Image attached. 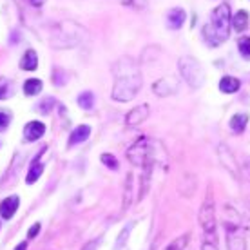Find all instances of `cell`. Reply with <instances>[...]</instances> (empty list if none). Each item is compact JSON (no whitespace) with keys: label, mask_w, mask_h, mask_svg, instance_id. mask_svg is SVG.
I'll use <instances>...</instances> for the list:
<instances>
[{"label":"cell","mask_w":250,"mask_h":250,"mask_svg":"<svg viewBox=\"0 0 250 250\" xmlns=\"http://www.w3.org/2000/svg\"><path fill=\"white\" fill-rule=\"evenodd\" d=\"M134 190H132V174L127 176V183H125V201H124V208H129L131 203L134 201Z\"/></svg>","instance_id":"cell-21"},{"label":"cell","mask_w":250,"mask_h":250,"mask_svg":"<svg viewBox=\"0 0 250 250\" xmlns=\"http://www.w3.org/2000/svg\"><path fill=\"white\" fill-rule=\"evenodd\" d=\"M201 250H218V243H208V241H203Z\"/></svg>","instance_id":"cell-31"},{"label":"cell","mask_w":250,"mask_h":250,"mask_svg":"<svg viewBox=\"0 0 250 250\" xmlns=\"http://www.w3.org/2000/svg\"><path fill=\"white\" fill-rule=\"evenodd\" d=\"M187 243H188V234H183V236H180V238H176L172 243L167 245L163 250H183L185 247H187Z\"/></svg>","instance_id":"cell-22"},{"label":"cell","mask_w":250,"mask_h":250,"mask_svg":"<svg viewBox=\"0 0 250 250\" xmlns=\"http://www.w3.org/2000/svg\"><path fill=\"white\" fill-rule=\"evenodd\" d=\"M98 243H100L98 239H94V241H89V243L85 245V247H83L82 250H96V249H98Z\"/></svg>","instance_id":"cell-30"},{"label":"cell","mask_w":250,"mask_h":250,"mask_svg":"<svg viewBox=\"0 0 250 250\" xmlns=\"http://www.w3.org/2000/svg\"><path fill=\"white\" fill-rule=\"evenodd\" d=\"M20 67L24 71H35L38 67V55L35 49H27L24 57L20 58Z\"/></svg>","instance_id":"cell-13"},{"label":"cell","mask_w":250,"mask_h":250,"mask_svg":"<svg viewBox=\"0 0 250 250\" xmlns=\"http://www.w3.org/2000/svg\"><path fill=\"white\" fill-rule=\"evenodd\" d=\"M176 91V83L170 78H162L154 83V93L158 96H169Z\"/></svg>","instance_id":"cell-14"},{"label":"cell","mask_w":250,"mask_h":250,"mask_svg":"<svg viewBox=\"0 0 250 250\" xmlns=\"http://www.w3.org/2000/svg\"><path fill=\"white\" fill-rule=\"evenodd\" d=\"M247 124H249V116H247V114H234L230 120V129L234 132L241 134V132L245 131Z\"/></svg>","instance_id":"cell-19"},{"label":"cell","mask_w":250,"mask_h":250,"mask_svg":"<svg viewBox=\"0 0 250 250\" xmlns=\"http://www.w3.org/2000/svg\"><path fill=\"white\" fill-rule=\"evenodd\" d=\"M29 2H31V4H33L35 7H42V6H44L45 0H29Z\"/></svg>","instance_id":"cell-32"},{"label":"cell","mask_w":250,"mask_h":250,"mask_svg":"<svg viewBox=\"0 0 250 250\" xmlns=\"http://www.w3.org/2000/svg\"><path fill=\"white\" fill-rule=\"evenodd\" d=\"M178 67H180V73H182V76L190 87L198 89L205 83V69L196 58L182 57L180 62H178Z\"/></svg>","instance_id":"cell-5"},{"label":"cell","mask_w":250,"mask_h":250,"mask_svg":"<svg viewBox=\"0 0 250 250\" xmlns=\"http://www.w3.org/2000/svg\"><path fill=\"white\" fill-rule=\"evenodd\" d=\"M114 87H113V100L114 102H131L142 89V73L131 58L124 57L114 65Z\"/></svg>","instance_id":"cell-1"},{"label":"cell","mask_w":250,"mask_h":250,"mask_svg":"<svg viewBox=\"0 0 250 250\" xmlns=\"http://www.w3.org/2000/svg\"><path fill=\"white\" fill-rule=\"evenodd\" d=\"M230 6L221 4L210 13V22L203 25V40L210 47H218L229 38L230 31Z\"/></svg>","instance_id":"cell-2"},{"label":"cell","mask_w":250,"mask_h":250,"mask_svg":"<svg viewBox=\"0 0 250 250\" xmlns=\"http://www.w3.org/2000/svg\"><path fill=\"white\" fill-rule=\"evenodd\" d=\"M45 150H47V147L40 149V152H38L37 156H35V160L31 162V167H29V172H27V178H25V183H27V185H33V183L42 176V172H44V163L40 162V158H42V154H44Z\"/></svg>","instance_id":"cell-6"},{"label":"cell","mask_w":250,"mask_h":250,"mask_svg":"<svg viewBox=\"0 0 250 250\" xmlns=\"http://www.w3.org/2000/svg\"><path fill=\"white\" fill-rule=\"evenodd\" d=\"M230 24L238 33L245 31V29L249 27V13H247V11H238L234 17H232Z\"/></svg>","instance_id":"cell-17"},{"label":"cell","mask_w":250,"mask_h":250,"mask_svg":"<svg viewBox=\"0 0 250 250\" xmlns=\"http://www.w3.org/2000/svg\"><path fill=\"white\" fill-rule=\"evenodd\" d=\"M147 118H149V105H147V104H142V105L134 107L132 111L127 113L125 122H127V125H131L132 127V125H140Z\"/></svg>","instance_id":"cell-7"},{"label":"cell","mask_w":250,"mask_h":250,"mask_svg":"<svg viewBox=\"0 0 250 250\" xmlns=\"http://www.w3.org/2000/svg\"><path fill=\"white\" fill-rule=\"evenodd\" d=\"M239 87H241V82L238 78H234V76H223L221 82H219V91L225 94L236 93V91H239Z\"/></svg>","instance_id":"cell-15"},{"label":"cell","mask_w":250,"mask_h":250,"mask_svg":"<svg viewBox=\"0 0 250 250\" xmlns=\"http://www.w3.org/2000/svg\"><path fill=\"white\" fill-rule=\"evenodd\" d=\"M89 136H91V127L89 125H78L75 131L71 132V136H69V147L83 144Z\"/></svg>","instance_id":"cell-11"},{"label":"cell","mask_w":250,"mask_h":250,"mask_svg":"<svg viewBox=\"0 0 250 250\" xmlns=\"http://www.w3.org/2000/svg\"><path fill=\"white\" fill-rule=\"evenodd\" d=\"M187 19V15L183 11L182 7H174V9H170L169 15H167V25H169L170 29H180L183 25Z\"/></svg>","instance_id":"cell-12"},{"label":"cell","mask_w":250,"mask_h":250,"mask_svg":"<svg viewBox=\"0 0 250 250\" xmlns=\"http://www.w3.org/2000/svg\"><path fill=\"white\" fill-rule=\"evenodd\" d=\"M15 250H27V243H25V241H22V243L17 245V249H15Z\"/></svg>","instance_id":"cell-33"},{"label":"cell","mask_w":250,"mask_h":250,"mask_svg":"<svg viewBox=\"0 0 250 250\" xmlns=\"http://www.w3.org/2000/svg\"><path fill=\"white\" fill-rule=\"evenodd\" d=\"M238 47H239V53H241V57L250 60V37H241L238 40Z\"/></svg>","instance_id":"cell-24"},{"label":"cell","mask_w":250,"mask_h":250,"mask_svg":"<svg viewBox=\"0 0 250 250\" xmlns=\"http://www.w3.org/2000/svg\"><path fill=\"white\" fill-rule=\"evenodd\" d=\"M45 132V125L42 122H37V120H33L29 124L24 127V138L25 142H37L40 138L44 136Z\"/></svg>","instance_id":"cell-8"},{"label":"cell","mask_w":250,"mask_h":250,"mask_svg":"<svg viewBox=\"0 0 250 250\" xmlns=\"http://www.w3.org/2000/svg\"><path fill=\"white\" fill-rule=\"evenodd\" d=\"M38 232H40V223H35V225L29 229V232H27V238L29 239H35L38 236Z\"/></svg>","instance_id":"cell-29"},{"label":"cell","mask_w":250,"mask_h":250,"mask_svg":"<svg viewBox=\"0 0 250 250\" xmlns=\"http://www.w3.org/2000/svg\"><path fill=\"white\" fill-rule=\"evenodd\" d=\"M227 247L229 250H247V241L243 234H239L238 229H227Z\"/></svg>","instance_id":"cell-10"},{"label":"cell","mask_w":250,"mask_h":250,"mask_svg":"<svg viewBox=\"0 0 250 250\" xmlns=\"http://www.w3.org/2000/svg\"><path fill=\"white\" fill-rule=\"evenodd\" d=\"M219 158H221V163H225V169H229L232 174H238V167H236V162L232 160V154L229 152L225 145H219Z\"/></svg>","instance_id":"cell-16"},{"label":"cell","mask_w":250,"mask_h":250,"mask_svg":"<svg viewBox=\"0 0 250 250\" xmlns=\"http://www.w3.org/2000/svg\"><path fill=\"white\" fill-rule=\"evenodd\" d=\"M55 105H57V100H55V98H45L44 102L38 104V111L47 114V113H51V109H53Z\"/></svg>","instance_id":"cell-26"},{"label":"cell","mask_w":250,"mask_h":250,"mask_svg":"<svg viewBox=\"0 0 250 250\" xmlns=\"http://www.w3.org/2000/svg\"><path fill=\"white\" fill-rule=\"evenodd\" d=\"M100 160H102V163H104V165H107V167H109L111 170L118 169V160H116L113 154L105 152V154H102V156H100Z\"/></svg>","instance_id":"cell-25"},{"label":"cell","mask_w":250,"mask_h":250,"mask_svg":"<svg viewBox=\"0 0 250 250\" xmlns=\"http://www.w3.org/2000/svg\"><path fill=\"white\" fill-rule=\"evenodd\" d=\"M78 105L82 107V109H85V111H89V109H93L94 107V94L91 93V91H83V93L78 96Z\"/></svg>","instance_id":"cell-20"},{"label":"cell","mask_w":250,"mask_h":250,"mask_svg":"<svg viewBox=\"0 0 250 250\" xmlns=\"http://www.w3.org/2000/svg\"><path fill=\"white\" fill-rule=\"evenodd\" d=\"M20 200L19 196H7L6 200L0 203V216L4 219H11L15 216V212L19 210Z\"/></svg>","instance_id":"cell-9"},{"label":"cell","mask_w":250,"mask_h":250,"mask_svg":"<svg viewBox=\"0 0 250 250\" xmlns=\"http://www.w3.org/2000/svg\"><path fill=\"white\" fill-rule=\"evenodd\" d=\"M152 145H154L152 140H149L147 136H140L127 150L129 162L136 167H144L147 162H156V156H154L156 150H152Z\"/></svg>","instance_id":"cell-4"},{"label":"cell","mask_w":250,"mask_h":250,"mask_svg":"<svg viewBox=\"0 0 250 250\" xmlns=\"http://www.w3.org/2000/svg\"><path fill=\"white\" fill-rule=\"evenodd\" d=\"M13 94V83L6 78H0V100H6Z\"/></svg>","instance_id":"cell-23"},{"label":"cell","mask_w":250,"mask_h":250,"mask_svg":"<svg viewBox=\"0 0 250 250\" xmlns=\"http://www.w3.org/2000/svg\"><path fill=\"white\" fill-rule=\"evenodd\" d=\"M42 87H44L42 80L29 78V80H25V83H24V93L27 94V96H37V94L42 93Z\"/></svg>","instance_id":"cell-18"},{"label":"cell","mask_w":250,"mask_h":250,"mask_svg":"<svg viewBox=\"0 0 250 250\" xmlns=\"http://www.w3.org/2000/svg\"><path fill=\"white\" fill-rule=\"evenodd\" d=\"M200 223L203 229V241L208 243H218V234H216V210H214V198L212 194H207L203 200V205L200 208Z\"/></svg>","instance_id":"cell-3"},{"label":"cell","mask_w":250,"mask_h":250,"mask_svg":"<svg viewBox=\"0 0 250 250\" xmlns=\"http://www.w3.org/2000/svg\"><path fill=\"white\" fill-rule=\"evenodd\" d=\"M9 122H11V114L6 113V111H0V132L6 131L9 127Z\"/></svg>","instance_id":"cell-28"},{"label":"cell","mask_w":250,"mask_h":250,"mask_svg":"<svg viewBox=\"0 0 250 250\" xmlns=\"http://www.w3.org/2000/svg\"><path fill=\"white\" fill-rule=\"evenodd\" d=\"M132 227H134V223H127V227H125L124 230H122V234L118 236V239H116V249H120V247H124L125 241H127V236H129V232L132 230Z\"/></svg>","instance_id":"cell-27"}]
</instances>
